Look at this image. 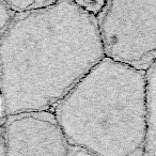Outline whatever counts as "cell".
Returning <instances> with one entry per match:
<instances>
[{
    "instance_id": "obj_7",
    "label": "cell",
    "mask_w": 156,
    "mask_h": 156,
    "mask_svg": "<svg viewBox=\"0 0 156 156\" xmlns=\"http://www.w3.org/2000/svg\"><path fill=\"white\" fill-rule=\"evenodd\" d=\"M14 12L8 7L5 1H0V31L7 29L12 23Z\"/></svg>"
},
{
    "instance_id": "obj_5",
    "label": "cell",
    "mask_w": 156,
    "mask_h": 156,
    "mask_svg": "<svg viewBox=\"0 0 156 156\" xmlns=\"http://www.w3.org/2000/svg\"><path fill=\"white\" fill-rule=\"evenodd\" d=\"M55 1H50V0H5L8 7L14 13L16 12V14L44 9L51 5Z\"/></svg>"
},
{
    "instance_id": "obj_3",
    "label": "cell",
    "mask_w": 156,
    "mask_h": 156,
    "mask_svg": "<svg viewBox=\"0 0 156 156\" xmlns=\"http://www.w3.org/2000/svg\"><path fill=\"white\" fill-rule=\"evenodd\" d=\"M98 22L105 57L141 71L156 61V2L109 1Z\"/></svg>"
},
{
    "instance_id": "obj_8",
    "label": "cell",
    "mask_w": 156,
    "mask_h": 156,
    "mask_svg": "<svg viewBox=\"0 0 156 156\" xmlns=\"http://www.w3.org/2000/svg\"><path fill=\"white\" fill-rule=\"evenodd\" d=\"M69 156H94V155L90 154L89 152L85 151V150L78 149V147H71V145H69Z\"/></svg>"
},
{
    "instance_id": "obj_2",
    "label": "cell",
    "mask_w": 156,
    "mask_h": 156,
    "mask_svg": "<svg viewBox=\"0 0 156 156\" xmlns=\"http://www.w3.org/2000/svg\"><path fill=\"white\" fill-rule=\"evenodd\" d=\"M71 147L133 156L147 134V71L105 57L52 110Z\"/></svg>"
},
{
    "instance_id": "obj_4",
    "label": "cell",
    "mask_w": 156,
    "mask_h": 156,
    "mask_svg": "<svg viewBox=\"0 0 156 156\" xmlns=\"http://www.w3.org/2000/svg\"><path fill=\"white\" fill-rule=\"evenodd\" d=\"M69 151L52 111L8 118L5 156H69Z\"/></svg>"
},
{
    "instance_id": "obj_6",
    "label": "cell",
    "mask_w": 156,
    "mask_h": 156,
    "mask_svg": "<svg viewBox=\"0 0 156 156\" xmlns=\"http://www.w3.org/2000/svg\"><path fill=\"white\" fill-rule=\"evenodd\" d=\"M76 3L81 9L85 10L87 13L91 14L96 18L101 15V13H102L103 10L105 9V7L107 5L106 1H86V0L85 1L83 0V1H76Z\"/></svg>"
},
{
    "instance_id": "obj_1",
    "label": "cell",
    "mask_w": 156,
    "mask_h": 156,
    "mask_svg": "<svg viewBox=\"0 0 156 156\" xmlns=\"http://www.w3.org/2000/svg\"><path fill=\"white\" fill-rule=\"evenodd\" d=\"M104 58L98 18L76 1L16 14L0 39L3 111H52Z\"/></svg>"
}]
</instances>
